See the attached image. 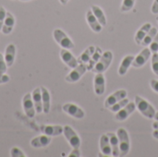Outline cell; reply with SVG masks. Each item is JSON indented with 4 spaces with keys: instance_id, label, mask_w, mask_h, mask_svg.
I'll use <instances>...</instances> for the list:
<instances>
[{
    "instance_id": "obj_30",
    "label": "cell",
    "mask_w": 158,
    "mask_h": 157,
    "mask_svg": "<svg viewBox=\"0 0 158 157\" xmlns=\"http://www.w3.org/2000/svg\"><path fill=\"white\" fill-rule=\"evenodd\" d=\"M135 0H123L122 6L120 7V11L121 12H127L132 9L133 6H134Z\"/></svg>"
},
{
    "instance_id": "obj_35",
    "label": "cell",
    "mask_w": 158,
    "mask_h": 157,
    "mask_svg": "<svg viewBox=\"0 0 158 157\" xmlns=\"http://www.w3.org/2000/svg\"><path fill=\"white\" fill-rule=\"evenodd\" d=\"M6 16V9L3 6H0V31L2 30V27H3V24H4Z\"/></svg>"
},
{
    "instance_id": "obj_45",
    "label": "cell",
    "mask_w": 158,
    "mask_h": 157,
    "mask_svg": "<svg viewBox=\"0 0 158 157\" xmlns=\"http://www.w3.org/2000/svg\"><path fill=\"white\" fill-rule=\"evenodd\" d=\"M156 20H157V21H158V17H157V18H156Z\"/></svg>"
},
{
    "instance_id": "obj_6",
    "label": "cell",
    "mask_w": 158,
    "mask_h": 157,
    "mask_svg": "<svg viewBox=\"0 0 158 157\" xmlns=\"http://www.w3.org/2000/svg\"><path fill=\"white\" fill-rule=\"evenodd\" d=\"M87 64H83V63H80L76 68H73V70L66 77V81L73 83L78 81L87 71Z\"/></svg>"
},
{
    "instance_id": "obj_25",
    "label": "cell",
    "mask_w": 158,
    "mask_h": 157,
    "mask_svg": "<svg viewBox=\"0 0 158 157\" xmlns=\"http://www.w3.org/2000/svg\"><path fill=\"white\" fill-rule=\"evenodd\" d=\"M101 56H102V49L100 47H95L94 53L93 54L90 61L87 63V69L88 70H92L94 68V66L97 64V62L99 61Z\"/></svg>"
},
{
    "instance_id": "obj_37",
    "label": "cell",
    "mask_w": 158,
    "mask_h": 157,
    "mask_svg": "<svg viewBox=\"0 0 158 157\" xmlns=\"http://www.w3.org/2000/svg\"><path fill=\"white\" fill-rule=\"evenodd\" d=\"M152 13L153 14H158V0H155L154 1V4L152 6Z\"/></svg>"
},
{
    "instance_id": "obj_12",
    "label": "cell",
    "mask_w": 158,
    "mask_h": 157,
    "mask_svg": "<svg viewBox=\"0 0 158 157\" xmlns=\"http://www.w3.org/2000/svg\"><path fill=\"white\" fill-rule=\"evenodd\" d=\"M127 91L125 90H118L117 92H115L114 93H112L111 95H109L105 102V107L109 108L110 106H112L114 104H116L117 102L124 99L127 97Z\"/></svg>"
},
{
    "instance_id": "obj_43",
    "label": "cell",
    "mask_w": 158,
    "mask_h": 157,
    "mask_svg": "<svg viewBox=\"0 0 158 157\" xmlns=\"http://www.w3.org/2000/svg\"><path fill=\"white\" fill-rule=\"evenodd\" d=\"M156 118V120H157L158 121V112L156 113V116H155V118Z\"/></svg>"
},
{
    "instance_id": "obj_3",
    "label": "cell",
    "mask_w": 158,
    "mask_h": 157,
    "mask_svg": "<svg viewBox=\"0 0 158 157\" xmlns=\"http://www.w3.org/2000/svg\"><path fill=\"white\" fill-rule=\"evenodd\" d=\"M113 59V54L110 51H106L104 54H102V56L100 57L97 64L94 66V68L92 69L94 73H104L110 66Z\"/></svg>"
},
{
    "instance_id": "obj_16",
    "label": "cell",
    "mask_w": 158,
    "mask_h": 157,
    "mask_svg": "<svg viewBox=\"0 0 158 157\" xmlns=\"http://www.w3.org/2000/svg\"><path fill=\"white\" fill-rule=\"evenodd\" d=\"M51 137L45 134H43L41 136L35 137L31 141V145L33 148H43V147H46L50 144L51 143Z\"/></svg>"
},
{
    "instance_id": "obj_38",
    "label": "cell",
    "mask_w": 158,
    "mask_h": 157,
    "mask_svg": "<svg viewBox=\"0 0 158 157\" xmlns=\"http://www.w3.org/2000/svg\"><path fill=\"white\" fill-rule=\"evenodd\" d=\"M151 87H152V89L155 92L158 93V81H156V80H152L151 81Z\"/></svg>"
},
{
    "instance_id": "obj_41",
    "label": "cell",
    "mask_w": 158,
    "mask_h": 157,
    "mask_svg": "<svg viewBox=\"0 0 158 157\" xmlns=\"http://www.w3.org/2000/svg\"><path fill=\"white\" fill-rule=\"evenodd\" d=\"M153 128L155 129V130H158V121L156 120V122H154V124H153Z\"/></svg>"
},
{
    "instance_id": "obj_23",
    "label": "cell",
    "mask_w": 158,
    "mask_h": 157,
    "mask_svg": "<svg viewBox=\"0 0 158 157\" xmlns=\"http://www.w3.org/2000/svg\"><path fill=\"white\" fill-rule=\"evenodd\" d=\"M134 60V56H127L123 58V60L120 63V66L118 68V74L123 76L127 73L129 68L131 66L132 62Z\"/></svg>"
},
{
    "instance_id": "obj_8",
    "label": "cell",
    "mask_w": 158,
    "mask_h": 157,
    "mask_svg": "<svg viewBox=\"0 0 158 157\" xmlns=\"http://www.w3.org/2000/svg\"><path fill=\"white\" fill-rule=\"evenodd\" d=\"M62 109H63V111L65 113H67L70 117L75 118H78V119H81L85 116L84 111L81 107H79L78 105H76L74 104H70V103L65 104L63 105Z\"/></svg>"
},
{
    "instance_id": "obj_26",
    "label": "cell",
    "mask_w": 158,
    "mask_h": 157,
    "mask_svg": "<svg viewBox=\"0 0 158 157\" xmlns=\"http://www.w3.org/2000/svg\"><path fill=\"white\" fill-rule=\"evenodd\" d=\"M94 51H95V47L94 46H89V47H87L86 50L80 56V57L78 59V62L79 63L87 64L90 61V59H91L93 54L94 53Z\"/></svg>"
},
{
    "instance_id": "obj_27",
    "label": "cell",
    "mask_w": 158,
    "mask_h": 157,
    "mask_svg": "<svg viewBox=\"0 0 158 157\" xmlns=\"http://www.w3.org/2000/svg\"><path fill=\"white\" fill-rule=\"evenodd\" d=\"M92 11L94 14L95 18L98 19V21L101 23L102 26H106V18L104 14V11L102 10V8H100L98 6H92Z\"/></svg>"
},
{
    "instance_id": "obj_4",
    "label": "cell",
    "mask_w": 158,
    "mask_h": 157,
    "mask_svg": "<svg viewBox=\"0 0 158 157\" xmlns=\"http://www.w3.org/2000/svg\"><path fill=\"white\" fill-rule=\"evenodd\" d=\"M53 35H54V39L56 40V42L62 48H65V49H73L75 47V45H74L73 42L71 41V39L62 30L56 29L54 31V32H53Z\"/></svg>"
},
{
    "instance_id": "obj_10",
    "label": "cell",
    "mask_w": 158,
    "mask_h": 157,
    "mask_svg": "<svg viewBox=\"0 0 158 157\" xmlns=\"http://www.w3.org/2000/svg\"><path fill=\"white\" fill-rule=\"evenodd\" d=\"M60 57L62 59V61L70 68H74L79 65L78 59L68 50V49H61L60 51Z\"/></svg>"
},
{
    "instance_id": "obj_21",
    "label": "cell",
    "mask_w": 158,
    "mask_h": 157,
    "mask_svg": "<svg viewBox=\"0 0 158 157\" xmlns=\"http://www.w3.org/2000/svg\"><path fill=\"white\" fill-rule=\"evenodd\" d=\"M107 136L109 138V142H110V145H111V149H112V155L115 157L120 156L119 142H118V135L110 132V133H107Z\"/></svg>"
},
{
    "instance_id": "obj_20",
    "label": "cell",
    "mask_w": 158,
    "mask_h": 157,
    "mask_svg": "<svg viewBox=\"0 0 158 157\" xmlns=\"http://www.w3.org/2000/svg\"><path fill=\"white\" fill-rule=\"evenodd\" d=\"M42 92V101H43V112L44 114H48L50 112L51 107V97L48 90L44 86H41Z\"/></svg>"
},
{
    "instance_id": "obj_5",
    "label": "cell",
    "mask_w": 158,
    "mask_h": 157,
    "mask_svg": "<svg viewBox=\"0 0 158 157\" xmlns=\"http://www.w3.org/2000/svg\"><path fill=\"white\" fill-rule=\"evenodd\" d=\"M63 133H64L67 141L69 142V143L72 146V148H74V149L80 148L81 139L71 127H69V126L63 127Z\"/></svg>"
},
{
    "instance_id": "obj_19",
    "label": "cell",
    "mask_w": 158,
    "mask_h": 157,
    "mask_svg": "<svg viewBox=\"0 0 158 157\" xmlns=\"http://www.w3.org/2000/svg\"><path fill=\"white\" fill-rule=\"evenodd\" d=\"M15 26V18L10 12H6V16L2 27V32L4 34H9Z\"/></svg>"
},
{
    "instance_id": "obj_22",
    "label": "cell",
    "mask_w": 158,
    "mask_h": 157,
    "mask_svg": "<svg viewBox=\"0 0 158 157\" xmlns=\"http://www.w3.org/2000/svg\"><path fill=\"white\" fill-rule=\"evenodd\" d=\"M100 148H101L102 153L105 155H112V149H111V145H110V142H109V138H108L107 134H104L101 136V138H100Z\"/></svg>"
},
{
    "instance_id": "obj_44",
    "label": "cell",
    "mask_w": 158,
    "mask_h": 157,
    "mask_svg": "<svg viewBox=\"0 0 158 157\" xmlns=\"http://www.w3.org/2000/svg\"><path fill=\"white\" fill-rule=\"evenodd\" d=\"M20 1H30V0H20Z\"/></svg>"
},
{
    "instance_id": "obj_31",
    "label": "cell",
    "mask_w": 158,
    "mask_h": 157,
    "mask_svg": "<svg viewBox=\"0 0 158 157\" xmlns=\"http://www.w3.org/2000/svg\"><path fill=\"white\" fill-rule=\"evenodd\" d=\"M152 69L158 76V53H154L152 56Z\"/></svg>"
},
{
    "instance_id": "obj_29",
    "label": "cell",
    "mask_w": 158,
    "mask_h": 157,
    "mask_svg": "<svg viewBox=\"0 0 158 157\" xmlns=\"http://www.w3.org/2000/svg\"><path fill=\"white\" fill-rule=\"evenodd\" d=\"M128 103H129V100H128L127 98H124V99H122V100L117 102L116 104H114L112 106H110V107H109V110L112 111V112H116V113H117V112L119 111L122 107H124Z\"/></svg>"
},
{
    "instance_id": "obj_28",
    "label": "cell",
    "mask_w": 158,
    "mask_h": 157,
    "mask_svg": "<svg viewBox=\"0 0 158 157\" xmlns=\"http://www.w3.org/2000/svg\"><path fill=\"white\" fill-rule=\"evenodd\" d=\"M157 32V29L155 28V27H152V28L150 29V31L147 32V34L145 35V37L143 38V42H142L141 44L143 45V46L150 45V43H152V41L154 40V38H155V36L156 35Z\"/></svg>"
},
{
    "instance_id": "obj_1",
    "label": "cell",
    "mask_w": 158,
    "mask_h": 157,
    "mask_svg": "<svg viewBox=\"0 0 158 157\" xmlns=\"http://www.w3.org/2000/svg\"><path fill=\"white\" fill-rule=\"evenodd\" d=\"M134 100H135V105H136L137 109L140 111V113L143 117H145L147 118H155L156 112L151 104H149L146 100H144L143 98H142L139 95H136Z\"/></svg>"
},
{
    "instance_id": "obj_17",
    "label": "cell",
    "mask_w": 158,
    "mask_h": 157,
    "mask_svg": "<svg viewBox=\"0 0 158 157\" xmlns=\"http://www.w3.org/2000/svg\"><path fill=\"white\" fill-rule=\"evenodd\" d=\"M32 101L34 104V107L36 110V113L41 114L43 113V101H42V92H41V87L36 88L33 90L31 93Z\"/></svg>"
},
{
    "instance_id": "obj_40",
    "label": "cell",
    "mask_w": 158,
    "mask_h": 157,
    "mask_svg": "<svg viewBox=\"0 0 158 157\" xmlns=\"http://www.w3.org/2000/svg\"><path fill=\"white\" fill-rule=\"evenodd\" d=\"M153 136H154V138L158 140V130H155V131L153 132Z\"/></svg>"
},
{
    "instance_id": "obj_7",
    "label": "cell",
    "mask_w": 158,
    "mask_h": 157,
    "mask_svg": "<svg viewBox=\"0 0 158 157\" xmlns=\"http://www.w3.org/2000/svg\"><path fill=\"white\" fill-rule=\"evenodd\" d=\"M22 106H23V110L26 114V116L30 118H33L35 117L36 114V110L34 107V104L32 101V97H31V93H26L23 96L22 99Z\"/></svg>"
},
{
    "instance_id": "obj_15",
    "label": "cell",
    "mask_w": 158,
    "mask_h": 157,
    "mask_svg": "<svg viewBox=\"0 0 158 157\" xmlns=\"http://www.w3.org/2000/svg\"><path fill=\"white\" fill-rule=\"evenodd\" d=\"M86 19L87 22L89 24V26L91 27V29L94 31V32H100L102 31L103 26L101 25V23L98 21V19L95 18L94 14L93 13L92 9L88 10L86 13Z\"/></svg>"
},
{
    "instance_id": "obj_32",
    "label": "cell",
    "mask_w": 158,
    "mask_h": 157,
    "mask_svg": "<svg viewBox=\"0 0 158 157\" xmlns=\"http://www.w3.org/2000/svg\"><path fill=\"white\" fill-rule=\"evenodd\" d=\"M150 51L151 53H158V32L156 35L155 36L154 40L152 41V43H150Z\"/></svg>"
},
{
    "instance_id": "obj_13",
    "label": "cell",
    "mask_w": 158,
    "mask_h": 157,
    "mask_svg": "<svg viewBox=\"0 0 158 157\" xmlns=\"http://www.w3.org/2000/svg\"><path fill=\"white\" fill-rule=\"evenodd\" d=\"M94 92L97 95H102L106 89V79L103 73H96L94 77Z\"/></svg>"
},
{
    "instance_id": "obj_36",
    "label": "cell",
    "mask_w": 158,
    "mask_h": 157,
    "mask_svg": "<svg viewBox=\"0 0 158 157\" xmlns=\"http://www.w3.org/2000/svg\"><path fill=\"white\" fill-rule=\"evenodd\" d=\"M10 80L9 76L6 75V73L5 74H0V84H3V83H6V82H8Z\"/></svg>"
},
{
    "instance_id": "obj_42",
    "label": "cell",
    "mask_w": 158,
    "mask_h": 157,
    "mask_svg": "<svg viewBox=\"0 0 158 157\" xmlns=\"http://www.w3.org/2000/svg\"><path fill=\"white\" fill-rule=\"evenodd\" d=\"M59 2H60L62 5H66V4L69 2V0H59Z\"/></svg>"
},
{
    "instance_id": "obj_2",
    "label": "cell",
    "mask_w": 158,
    "mask_h": 157,
    "mask_svg": "<svg viewBox=\"0 0 158 157\" xmlns=\"http://www.w3.org/2000/svg\"><path fill=\"white\" fill-rule=\"evenodd\" d=\"M117 135L119 142V151H120V156H126L131 148V143L130 138L127 130L123 128H120L117 131Z\"/></svg>"
},
{
    "instance_id": "obj_34",
    "label": "cell",
    "mask_w": 158,
    "mask_h": 157,
    "mask_svg": "<svg viewBox=\"0 0 158 157\" xmlns=\"http://www.w3.org/2000/svg\"><path fill=\"white\" fill-rule=\"evenodd\" d=\"M6 61H5V57L4 56L0 53V74H5L6 71Z\"/></svg>"
},
{
    "instance_id": "obj_9",
    "label": "cell",
    "mask_w": 158,
    "mask_h": 157,
    "mask_svg": "<svg viewBox=\"0 0 158 157\" xmlns=\"http://www.w3.org/2000/svg\"><path fill=\"white\" fill-rule=\"evenodd\" d=\"M136 109V105L135 103H128L124 107H122L119 111L117 112V115L115 116V118L118 121H124L126 120L129 116L134 112V110Z\"/></svg>"
},
{
    "instance_id": "obj_24",
    "label": "cell",
    "mask_w": 158,
    "mask_h": 157,
    "mask_svg": "<svg viewBox=\"0 0 158 157\" xmlns=\"http://www.w3.org/2000/svg\"><path fill=\"white\" fill-rule=\"evenodd\" d=\"M151 28H152V25L150 23H145L139 29V31L135 34V42H136L137 44L142 43L143 38L145 37V35L147 34V32L150 31Z\"/></svg>"
},
{
    "instance_id": "obj_11",
    "label": "cell",
    "mask_w": 158,
    "mask_h": 157,
    "mask_svg": "<svg viewBox=\"0 0 158 157\" xmlns=\"http://www.w3.org/2000/svg\"><path fill=\"white\" fill-rule=\"evenodd\" d=\"M150 56H151V51H150V49L149 48H145L136 57H134V60H133L131 66L133 68H142L148 61V59L150 58Z\"/></svg>"
},
{
    "instance_id": "obj_39",
    "label": "cell",
    "mask_w": 158,
    "mask_h": 157,
    "mask_svg": "<svg viewBox=\"0 0 158 157\" xmlns=\"http://www.w3.org/2000/svg\"><path fill=\"white\" fill-rule=\"evenodd\" d=\"M69 156H75V157H80L81 156V153H80V150L79 149H74L73 148V151L71 152V154H69Z\"/></svg>"
},
{
    "instance_id": "obj_18",
    "label": "cell",
    "mask_w": 158,
    "mask_h": 157,
    "mask_svg": "<svg viewBox=\"0 0 158 157\" xmlns=\"http://www.w3.org/2000/svg\"><path fill=\"white\" fill-rule=\"evenodd\" d=\"M15 56H16V46L13 43H9L5 51V61L7 67H11L14 63L15 60Z\"/></svg>"
},
{
    "instance_id": "obj_33",
    "label": "cell",
    "mask_w": 158,
    "mask_h": 157,
    "mask_svg": "<svg viewBox=\"0 0 158 157\" xmlns=\"http://www.w3.org/2000/svg\"><path fill=\"white\" fill-rule=\"evenodd\" d=\"M10 155L12 157H26V155L23 154V152L20 149L17 148V147H14V148L11 149Z\"/></svg>"
},
{
    "instance_id": "obj_14",
    "label": "cell",
    "mask_w": 158,
    "mask_h": 157,
    "mask_svg": "<svg viewBox=\"0 0 158 157\" xmlns=\"http://www.w3.org/2000/svg\"><path fill=\"white\" fill-rule=\"evenodd\" d=\"M40 130L43 134L48 135L50 137H55V136H59L63 133V127L61 126H41Z\"/></svg>"
}]
</instances>
